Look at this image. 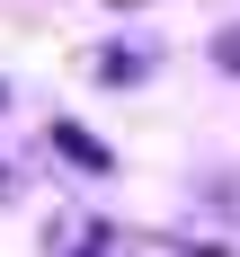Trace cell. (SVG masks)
I'll return each instance as SVG.
<instances>
[{
	"instance_id": "6da1fadb",
	"label": "cell",
	"mask_w": 240,
	"mask_h": 257,
	"mask_svg": "<svg viewBox=\"0 0 240 257\" xmlns=\"http://www.w3.org/2000/svg\"><path fill=\"white\" fill-rule=\"evenodd\" d=\"M45 248H53V257H98V248H107V231H89V222H80V231H71V222H53Z\"/></svg>"
},
{
	"instance_id": "7a4b0ae2",
	"label": "cell",
	"mask_w": 240,
	"mask_h": 257,
	"mask_svg": "<svg viewBox=\"0 0 240 257\" xmlns=\"http://www.w3.org/2000/svg\"><path fill=\"white\" fill-rule=\"evenodd\" d=\"M53 151H62V160H80V169H107V151H98V142H89V133L71 124V115L53 124Z\"/></svg>"
},
{
	"instance_id": "3957f363",
	"label": "cell",
	"mask_w": 240,
	"mask_h": 257,
	"mask_svg": "<svg viewBox=\"0 0 240 257\" xmlns=\"http://www.w3.org/2000/svg\"><path fill=\"white\" fill-rule=\"evenodd\" d=\"M213 62H222V71H240V27H222V36H213Z\"/></svg>"
}]
</instances>
